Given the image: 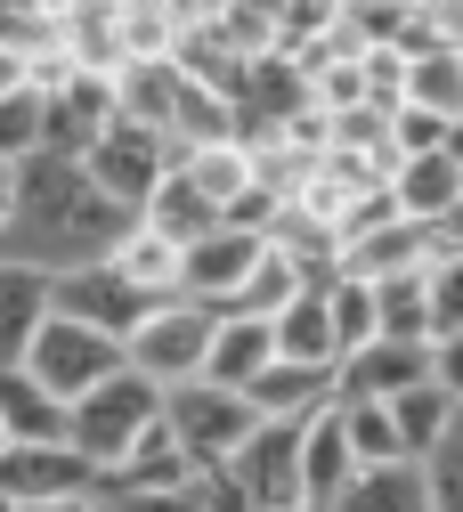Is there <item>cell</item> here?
Here are the masks:
<instances>
[{
    "mask_svg": "<svg viewBox=\"0 0 463 512\" xmlns=\"http://www.w3.org/2000/svg\"><path fill=\"white\" fill-rule=\"evenodd\" d=\"M301 439H309V423H252L244 447L220 464L228 488H236L252 512H285V504H301Z\"/></svg>",
    "mask_w": 463,
    "mask_h": 512,
    "instance_id": "cell-6",
    "label": "cell"
},
{
    "mask_svg": "<svg viewBox=\"0 0 463 512\" xmlns=\"http://www.w3.org/2000/svg\"><path fill=\"white\" fill-rule=\"evenodd\" d=\"M244 407L260 423H317L325 407H342V366H293V358H277L244 391Z\"/></svg>",
    "mask_w": 463,
    "mask_h": 512,
    "instance_id": "cell-11",
    "label": "cell"
},
{
    "mask_svg": "<svg viewBox=\"0 0 463 512\" xmlns=\"http://www.w3.org/2000/svg\"><path fill=\"white\" fill-rule=\"evenodd\" d=\"M98 464L82 447H9L0 456V504L9 512H41V504H74V496H98Z\"/></svg>",
    "mask_w": 463,
    "mask_h": 512,
    "instance_id": "cell-9",
    "label": "cell"
},
{
    "mask_svg": "<svg viewBox=\"0 0 463 512\" xmlns=\"http://www.w3.org/2000/svg\"><path fill=\"white\" fill-rule=\"evenodd\" d=\"M57 309H65V317H82V326H98V334H114V342H130L163 301L139 293L130 277H114L106 261H90V269H74V277H57Z\"/></svg>",
    "mask_w": 463,
    "mask_h": 512,
    "instance_id": "cell-10",
    "label": "cell"
},
{
    "mask_svg": "<svg viewBox=\"0 0 463 512\" xmlns=\"http://www.w3.org/2000/svg\"><path fill=\"white\" fill-rule=\"evenodd\" d=\"M106 269H114V277H130L139 293H155V301H179V244H171V236H155V228H139V220L122 228V244L106 252Z\"/></svg>",
    "mask_w": 463,
    "mask_h": 512,
    "instance_id": "cell-22",
    "label": "cell"
},
{
    "mask_svg": "<svg viewBox=\"0 0 463 512\" xmlns=\"http://www.w3.org/2000/svg\"><path fill=\"white\" fill-rule=\"evenodd\" d=\"M57 49H65V66H82V74H122L130 66L122 9L114 0H74V9H57Z\"/></svg>",
    "mask_w": 463,
    "mask_h": 512,
    "instance_id": "cell-16",
    "label": "cell"
},
{
    "mask_svg": "<svg viewBox=\"0 0 463 512\" xmlns=\"http://www.w3.org/2000/svg\"><path fill=\"white\" fill-rule=\"evenodd\" d=\"M285 512H317V504H285Z\"/></svg>",
    "mask_w": 463,
    "mask_h": 512,
    "instance_id": "cell-40",
    "label": "cell"
},
{
    "mask_svg": "<svg viewBox=\"0 0 463 512\" xmlns=\"http://www.w3.org/2000/svg\"><path fill=\"white\" fill-rule=\"evenodd\" d=\"M374 309H382V334L390 342H431V269L374 285Z\"/></svg>",
    "mask_w": 463,
    "mask_h": 512,
    "instance_id": "cell-28",
    "label": "cell"
},
{
    "mask_svg": "<svg viewBox=\"0 0 463 512\" xmlns=\"http://www.w3.org/2000/svg\"><path fill=\"white\" fill-rule=\"evenodd\" d=\"M447 155H455V163H463V122H447Z\"/></svg>",
    "mask_w": 463,
    "mask_h": 512,
    "instance_id": "cell-39",
    "label": "cell"
},
{
    "mask_svg": "<svg viewBox=\"0 0 463 512\" xmlns=\"http://www.w3.org/2000/svg\"><path fill=\"white\" fill-rule=\"evenodd\" d=\"M41 155V90H17L0 98V171H17Z\"/></svg>",
    "mask_w": 463,
    "mask_h": 512,
    "instance_id": "cell-31",
    "label": "cell"
},
{
    "mask_svg": "<svg viewBox=\"0 0 463 512\" xmlns=\"http://www.w3.org/2000/svg\"><path fill=\"white\" fill-rule=\"evenodd\" d=\"M463 334V252H447V261H431V342Z\"/></svg>",
    "mask_w": 463,
    "mask_h": 512,
    "instance_id": "cell-33",
    "label": "cell"
},
{
    "mask_svg": "<svg viewBox=\"0 0 463 512\" xmlns=\"http://www.w3.org/2000/svg\"><path fill=\"white\" fill-rule=\"evenodd\" d=\"M350 480H358V456H350V439H342V415L325 407V415L309 423V439H301V504L334 512Z\"/></svg>",
    "mask_w": 463,
    "mask_h": 512,
    "instance_id": "cell-19",
    "label": "cell"
},
{
    "mask_svg": "<svg viewBox=\"0 0 463 512\" xmlns=\"http://www.w3.org/2000/svg\"><path fill=\"white\" fill-rule=\"evenodd\" d=\"M463 407L439 391V382H415V391H399L390 399V423H399V447H407V464H423L431 447L447 439V423H455Z\"/></svg>",
    "mask_w": 463,
    "mask_h": 512,
    "instance_id": "cell-26",
    "label": "cell"
},
{
    "mask_svg": "<svg viewBox=\"0 0 463 512\" xmlns=\"http://www.w3.org/2000/svg\"><path fill=\"white\" fill-rule=\"evenodd\" d=\"M9 187H17V171H0V228H9Z\"/></svg>",
    "mask_w": 463,
    "mask_h": 512,
    "instance_id": "cell-38",
    "label": "cell"
},
{
    "mask_svg": "<svg viewBox=\"0 0 463 512\" xmlns=\"http://www.w3.org/2000/svg\"><path fill=\"white\" fill-rule=\"evenodd\" d=\"M415 382H431V342H390V334H374L366 350H350L342 358V399H399V391H415Z\"/></svg>",
    "mask_w": 463,
    "mask_h": 512,
    "instance_id": "cell-14",
    "label": "cell"
},
{
    "mask_svg": "<svg viewBox=\"0 0 463 512\" xmlns=\"http://www.w3.org/2000/svg\"><path fill=\"white\" fill-rule=\"evenodd\" d=\"M179 171V147L163 139V131H147V122H106V131H98V147H90V179L106 187V196L130 212V220H139V204L155 196V187Z\"/></svg>",
    "mask_w": 463,
    "mask_h": 512,
    "instance_id": "cell-5",
    "label": "cell"
},
{
    "mask_svg": "<svg viewBox=\"0 0 463 512\" xmlns=\"http://www.w3.org/2000/svg\"><path fill=\"white\" fill-rule=\"evenodd\" d=\"M212 334H220V309H204V301H163L147 326L122 342V366L147 374V382H163V391H179V382H204Z\"/></svg>",
    "mask_w": 463,
    "mask_h": 512,
    "instance_id": "cell-3",
    "label": "cell"
},
{
    "mask_svg": "<svg viewBox=\"0 0 463 512\" xmlns=\"http://www.w3.org/2000/svg\"><path fill=\"white\" fill-rule=\"evenodd\" d=\"M106 512H204V472L195 480H106Z\"/></svg>",
    "mask_w": 463,
    "mask_h": 512,
    "instance_id": "cell-29",
    "label": "cell"
},
{
    "mask_svg": "<svg viewBox=\"0 0 463 512\" xmlns=\"http://www.w3.org/2000/svg\"><path fill=\"white\" fill-rule=\"evenodd\" d=\"M49 317H57V277H41L25 261H0V366H25Z\"/></svg>",
    "mask_w": 463,
    "mask_h": 512,
    "instance_id": "cell-13",
    "label": "cell"
},
{
    "mask_svg": "<svg viewBox=\"0 0 463 512\" xmlns=\"http://www.w3.org/2000/svg\"><path fill=\"white\" fill-rule=\"evenodd\" d=\"M415 41H439V49H455V57H463V0H423L399 49H415Z\"/></svg>",
    "mask_w": 463,
    "mask_h": 512,
    "instance_id": "cell-34",
    "label": "cell"
},
{
    "mask_svg": "<svg viewBox=\"0 0 463 512\" xmlns=\"http://www.w3.org/2000/svg\"><path fill=\"white\" fill-rule=\"evenodd\" d=\"M431 261H439V244H431V228H423V220H407V212L342 244V277H366V285H390V277H423Z\"/></svg>",
    "mask_w": 463,
    "mask_h": 512,
    "instance_id": "cell-12",
    "label": "cell"
},
{
    "mask_svg": "<svg viewBox=\"0 0 463 512\" xmlns=\"http://www.w3.org/2000/svg\"><path fill=\"white\" fill-rule=\"evenodd\" d=\"M0 512H9V504H0Z\"/></svg>",
    "mask_w": 463,
    "mask_h": 512,
    "instance_id": "cell-42",
    "label": "cell"
},
{
    "mask_svg": "<svg viewBox=\"0 0 463 512\" xmlns=\"http://www.w3.org/2000/svg\"><path fill=\"white\" fill-rule=\"evenodd\" d=\"M390 204H399L407 220H423V228H439L463 204V163L447 147L439 155H399V163H390Z\"/></svg>",
    "mask_w": 463,
    "mask_h": 512,
    "instance_id": "cell-17",
    "label": "cell"
},
{
    "mask_svg": "<svg viewBox=\"0 0 463 512\" xmlns=\"http://www.w3.org/2000/svg\"><path fill=\"white\" fill-rule=\"evenodd\" d=\"M447 147V122L423 114V106H399L390 114V155H439Z\"/></svg>",
    "mask_w": 463,
    "mask_h": 512,
    "instance_id": "cell-35",
    "label": "cell"
},
{
    "mask_svg": "<svg viewBox=\"0 0 463 512\" xmlns=\"http://www.w3.org/2000/svg\"><path fill=\"white\" fill-rule=\"evenodd\" d=\"M130 212L90 179V163H57V155H33L17 163V187H9V228H0V261H25L41 277H74L90 261L122 244Z\"/></svg>",
    "mask_w": 463,
    "mask_h": 512,
    "instance_id": "cell-1",
    "label": "cell"
},
{
    "mask_svg": "<svg viewBox=\"0 0 463 512\" xmlns=\"http://www.w3.org/2000/svg\"><path fill=\"white\" fill-rule=\"evenodd\" d=\"M139 228H155V236H171V244L187 252L195 236H212V228H220V204H212V196H204V187H195L187 171H171V179L155 187V196L139 204Z\"/></svg>",
    "mask_w": 463,
    "mask_h": 512,
    "instance_id": "cell-21",
    "label": "cell"
},
{
    "mask_svg": "<svg viewBox=\"0 0 463 512\" xmlns=\"http://www.w3.org/2000/svg\"><path fill=\"white\" fill-rule=\"evenodd\" d=\"M155 431H163V382L130 374V366L114 382H98V391H82L74 415H65V447H82V456L98 464V480H114Z\"/></svg>",
    "mask_w": 463,
    "mask_h": 512,
    "instance_id": "cell-2",
    "label": "cell"
},
{
    "mask_svg": "<svg viewBox=\"0 0 463 512\" xmlns=\"http://www.w3.org/2000/svg\"><path fill=\"white\" fill-rule=\"evenodd\" d=\"M334 415H342V439H350V456H358V472H382V464H407V447H399V423H390V407H382V399H342Z\"/></svg>",
    "mask_w": 463,
    "mask_h": 512,
    "instance_id": "cell-27",
    "label": "cell"
},
{
    "mask_svg": "<svg viewBox=\"0 0 463 512\" xmlns=\"http://www.w3.org/2000/svg\"><path fill=\"white\" fill-rule=\"evenodd\" d=\"M277 326V358L293 366H342V334H334V309H325V285H309L293 309L269 317Z\"/></svg>",
    "mask_w": 463,
    "mask_h": 512,
    "instance_id": "cell-20",
    "label": "cell"
},
{
    "mask_svg": "<svg viewBox=\"0 0 463 512\" xmlns=\"http://www.w3.org/2000/svg\"><path fill=\"white\" fill-rule=\"evenodd\" d=\"M269 366H277V326H269V317H220L204 382H220V391H252Z\"/></svg>",
    "mask_w": 463,
    "mask_h": 512,
    "instance_id": "cell-18",
    "label": "cell"
},
{
    "mask_svg": "<svg viewBox=\"0 0 463 512\" xmlns=\"http://www.w3.org/2000/svg\"><path fill=\"white\" fill-rule=\"evenodd\" d=\"M423 480H431V504L439 512H463V415L447 423V439L423 456Z\"/></svg>",
    "mask_w": 463,
    "mask_h": 512,
    "instance_id": "cell-32",
    "label": "cell"
},
{
    "mask_svg": "<svg viewBox=\"0 0 463 512\" xmlns=\"http://www.w3.org/2000/svg\"><path fill=\"white\" fill-rule=\"evenodd\" d=\"M407 106H423L439 122H463V57L455 49H439V41L407 49Z\"/></svg>",
    "mask_w": 463,
    "mask_h": 512,
    "instance_id": "cell-23",
    "label": "cell"
},
{
    "mask_svg": "<svg viewBox=\"0 0 463 512\" xmlns=\"http://www.w3.org/2000/svg\"><path fill=\"white\" fill-rule=\"evenodd\" d=\"M179 171H187V179H195V187H204V196L220 204V220H228V212L252 196V187H260V179H252V147H236V139H212V147L179 155Z\"/></svg>",
    "mask_w": 463,
    "mask_h": 512,
    "instance_id": "cell-25",
    "label": "cell"
},
{
    "mask_svg": "<svg viewBox=\"0 0 463 512\" xmlns=\"http://www.w3.org/2000/svg\"><path fill=\"white\" fill-rule=\"evenodd\" d=\"M252 423L260 415L244 407V391H220V382H179V391H163V431H171V447L195 472H220L244 447Z\"/></svg>",
    "mask_w": 463,
    "mask_h": 512,
    "instance_id": "cell-4",
    "label": "cell"
},
{
    "mask_svg": "<svg viewBox=\"0 0 463 512\" xmlns=\"http://www.w3.org/2000/svg\"><path fill=\"white\" fill-rule=\"evenodd\" d=\"M65 415L74 407H65L33 366H0V431H9V447H57Z\"/></svg>",
    "mask_w": 463,
    "mask_h": 512,
    "instance_id": "cell-15",
    "label": "cell"
},
{
    "mask_svg": "<svg viewBox=\"0 0 463 512\" xmlns=\"http://www.w3.org/2000/svg\"><path fill=\"white\" fill-rule=\"evenodd\" d=\"M431 382L463 407V334H447V342H431Z\"/></svg>",
    "mask_w": 463,
    "mask_h": 512,
    "instance_id": "cell-36",
    "label": "cell"
},
{
    "mask_svg": "<svg viewBox=\"0 0 463 512\" xmlns=\"http://www.w3.org/2000/svg\"><path fill=\"white\" fill-rule=\"evenodd\" d=\"M325 309H334L342 358H350V350H366V342L382 334V309H374V285H366V277H334V285H325Z\"/></svg>",
    "mask_w": 463,
    "mask_h": 512,
    "instance_id": "cell-30",
    "label": "cell"
},
{
    "mask_svg": "<svg viewBox=\"0 0 463 512\" xmlns=\"http://www.w3.org/2000/svg\"><path fill=\"white\" fill-rule=\"evenodd\" d=\"M334 512H439V504H431L423 464H382V472H358Z\"/></svg>",
    "mask_w": 463,
    "mask_h": 512,
    "instance_id": "cell-24",
    "label": "cell"
},
{
    "mask_svg": "<svg viewBox=\"0 0 463 512\" xmlns=\"http://www.w3.org/2000/svg\"><path fill=\"white\" fill-rule=\"evenodd\" d=\"M0 456H9V431H0Z\"/></svg>",
    "mask_w": 463,
    "mask_h": 512,
    "instance_id": "cell-41",
    "label": "cell"
},
{
    "mask_svg": "<svg viewBox=\"0 0 463 512\" xmlns=\"http://www.w3.org/2000/svg\"><path fill=\"white\" fill-rule=\"evenodd\" d=\"M41 512H106V496H74V504H41Z\"/></svg>",
    "mask_w": 463,
    "mask_h": 512,
    "instance_id": "cell-37",
    "label": "cell"
},
{
    "mask_svg": "<svg viewBox=\"0 0 463 512\" xmlns=\"http://www.w3.org/2000/svg\"><path fill=\"white\" fill-rule=\"evenodd\" d=\"M260 252H269V236L260 228H236V220H220L212 236H195L187 252H179V301H204V309H236L244 301V277L260 269Z\"/></svg>",
    "mask_w": 463,
    "mask_h": 512,
    "instance_id": "cell-8",
    "label": "cell"
},
{
    "mask_svg": "<svg viewBox=\"0 0 463 512\" xmlns=\"http://www.w3.org/2000/svg\"><path fill=\"white\" fill-rule=\"evenodd\" d=\"M25 366L49 382V391H57L65 407H74L82 391H98V382H114V374H122V342L57 309L49 326H41V342H33V358H25Z\"/></svg>",
    "mask_w": 463,
    "mask_h": 512,
    "instance_id": "cell-7",
    "label": "cell"
}]
</instances>
